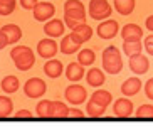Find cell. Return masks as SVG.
I'll return each mask as SVG.
<instances>
[{
  "label": "cell",
  "mask_w": 153,
  "mask_h": 128,
  "mask_svg": "<svg viewBox=\"0 0 153 128\" xmlns=\"http://www.w3.org/2000/svg\"><path fill=\"white\" fill-rule=\"evenodd\" d=\"M140 89H141V81H140L138 78H128L121 84V93H123V96H126V98L138 95Z\"/></svg>",
  "instance_id": "e0dca14e"
},
{
  "label": "cell",
  "mask_w": 153,
  "mask_h": 128,
  "mask_svg": "<svg viewBox=\"0 0 153 128\" xmlns=\"http://www.w3.org/2000/svg\"><path fill=\"white\" fill-rule=\"evenodd\" d=\"M89 101H93L96 105L104 106V108H108V105H111V101H113V95L109 91H106V89H96V91L91 95Z\"/></svg>",
  "instance_id": "44dd1931"
},
{
  "label": "cell",
  "mask_w": 153,
  "mask_h": 128,
  "mask_svg": "<svg viewBox=\"0 0 153 128\" xmlns=\"http://www.w3.org/2000/svg\"><path fill=\"white\" fill-rule=\"evenodd\" d=\"M49 2H51V0H49Z\"/></svg>",
  "instance_id": "f35d334b"
},
{
  "label": "cell",
  "mask_w": 153,
  "mask_h": 128,
  "mask_svg": "<svg viewBox=\"0 0 153 128\" xmlns=\"http://www.w3.org/2000/svg\"><path fill=\"white\" fill-rule=\"evenodd\" d=\"M37 0H20V7L25 10H32L34 7H36Z\"/></svg>",
  "instance_id": "d590c367"
},
{
  "label": "cell",
  "mask_w": 153,
  "mask_h": 128,
  "mask_svg": "<svg viewBox=\"0 0 153 128\" xmlns=\"http://www.w3.org/2000/svg\"><path fill=\"white\" fill-rule=\"evenodd\" d=\"M103 59V71L109 74H120L123 69V59H121V52L120 49H116L114 46H109L103 51L101 54Z\"/></svg>",
  "instance_id": "3957f363"
},
{
  "label": "cell",
  "mask_w": 153,
  "mask_h": 128,
  "mask_svg": "<svg viewBox=\"0 0 153 128\" xmlns=\"http://www.w3.org/2000/svg\"><path fill=\"white\" fill-rule=\"evenodd\" d=\"M0 88L4 89L7 95H12V93L19 91V88H20V83H19V78L14 76V74H9V76H5L0 83Z\"/></svg>",
  "instance_id": "7402d4cb"
},
{
  "label": "cell",
  "mask_w": 153,
  "mask_h": 128,
  "mask_svg": "<svg viewBox=\"0 0 153 128\" xmlns=\"http://www.w3.org/2000/svg\"><path fill=\"white\" fill-rule=\"evenodd\" d=\"M68 118H72V120H84L86 118V113H82L81 110L77 108H69V116Z\"/></svg>",
  "instance_id": "1f68e13d"
},
{
  "label": "cell",
  "mask_w": 153,
  "mask_h": 128,
  "mask_svg": "<svg viewBox=\"0 0 153 128\" xmlns=\"http://www.w3.org/2000/svg\"><path fill=\"white\" fill-rule=\"evenodd\" d=\"M114 10L120 15H130L135 10V0H114Z\"/></svg>",
  "instance_id": "cb8c5ba5"
},
{
  "label": "cell",
  "mask_w": 153,
  "mask_h": 128,
  "mask_svg": "<svg viewBox=\"0 0 153 128\" xmlns=\"http://www.w3.org/2000/svg\"><path fill=\"white\" fill-rule=\"evenodd\" d=\"M0 31L7 36L9 44H17V42L20 41V37H22V29L19 27V25H15V24H7V25H4Z\"/></svg>",
  "instance_id": "ffe728a7"
},
{
  "label": "cell",
  "mask_w": 153,
  "mask_h": 128,
  "mask_svg": "<svg viewBox=\"0 0 153 128\" xmlns=\"http://www.w3.org/2000/svg\"><path fill=\"white\" fill-rule=\"evenodd\" d=\"M143 47L146 49V52H148L150 56H153V34H152V36H148V37H145Z\"/></svg>",
  "instance_id": "836d02e7"
},
{
  "label": "cell",
  "mask_w": 153,
  "mask_h": 128,
  "mask_svg": "<svg viewBox=\"0 0 153 128\" xmlns=\"http://www.w3.org/2000/svg\"><path fill=\"white\" fill-rule=\"evenodd\" d=\"M7 46H9V39H7V36H5L4 32L0 31V51L5 49Z\"/></svg>",
  "instance_id": "8d00e7d4"
},
{
  "label": "cell",
  "mask_w": 153,
  "mask_h": 128,
  "mask_svg": "<svg viewBox=\"0 0 153 128\" xmlns=\"http://www.w3.org/2000/svg\"><path fill=\"white\" fill-rule=\"evenodd\" d=\"M15 118L17 120H32L34 118V115H32L29 110H20V111L15 113Z\"/></svg>",
  "instance_id": "e575fe53"
},
{
  "label": "cell",
  "mask_w": 153,
  "mask_h": 128,
  "mask_svg": "<svg viewBox=\"0 0 153 128\" xmlns=\"http://www.w3.org/2000/svg\"><path fill=\"white\" fill-rule=\"evenodd\" d=\"M36 115L39 118H49L51 116V100H41L36 106Z\"/></svg>",
  "instance_id": "83f0119b"
},
{
  "label": "cell",
  "mask_w": 153,
  "mask_h": 128,
  "mask_svg": "<svg viewBox=\"0 0 153 128\" xmlns=\"http://www.w3.org/2000/svg\"><path fill=\"white\" fill-rule=\"evenodd\" d=\"M120 34L125 42H136L141 41V37H143V31L138 24H126L123 29H120Z\"/></svg>",
  "instance_id": "7c38bea8"
},
{
  "label": "cell",
  "mask_w": 153,
  "mask_h": 128,
  "mask_svg": "<svg viewBox=\"0 0 153 128\" xmlns=\"http://www.w3.org/2000/svg\"><path fill=\"white\" fill-rule=\"evenodd\" d=\"M86 83L93 88H99L104 84V71H101L99 68H91L88 71V74H84Z\"/></svg>",
  "instance_id": "2e32d148"
},
{
  "label": "cell",
  "mask_w": 153,
  "mask_h": 128,
  "mask_svg": "<svg viewBox=\"0 0 153 128\" xmlns=\"http://www.w3.org/2000/svg\"><path fill=\"white\" fill-rule=\"evenodd\" d=\"M145 27L148 29V31H152V32H153V15L146 17V20H145Z\"/></svg>",
  "instance_id": "74e56055"
},
{
  "label": "cell",
  "mask_w": 153,
  "mask_h": 128,
  "mask_svg": "<svg viewBox=\"0 0 153 128\" xmlns=\"http://www.w3.org/2000/svg\"><path fill=\"white\" fill-rule=\"evenodd\" d=\"M45 91H47V84L41 78H30L24 84V95L27 96V98H32V100L42 98L45 95Z\"/></svg>",
  "instance_id": "5b68a950"
},
{
  "label": "cell",
  "mask_w": 153,
  "mask_h": 128,
  "mask_svg": "<svg viewBox=\"0 0 153 128\" xmlns=\"http://www.w3.org/2000/svg\"><path fill=\"white\" fill-rule=\"evenodd\" d=\"M66 78L71 83H79L82 78H84V66H81L79 63H69L68 68H66Z\"/></svg>",
  "instance_id": "9a60e30c"
},
{
  "label": "cell",
  "mask_w": 153,
  "mask_h": 128,
  "mask_svg": "<svg viewBox=\"0 0 153 128\" xmlns=\"http://www.w3.org/2000/svg\"><path fill=\"white\" fill-rule=\"evenodd\" d=\"M10 57H12L15 68H17L19 71H29V69H32L34 64H36L34 51H32L29 46H15V47H12Z\"/></svg>",
  "instance_id": "7a4b0ae2"
},
{
  "label": "cell",
  "mask_w": 153,
  "mask_h": 128,
  "mask_svg": "<svg viewBox=\"0 0 153 128\" xmlns=\"http://www.w3.org/2000/svg\"><path fill=\"white\" fill-rule=\"evenodd\" d=\"M44 32L45 36L52 37V39L61 37L66 32V24L61 19H49L47 22H44Z\"/></svg>",
  "instance_id": "4fadbf2b"
},
{
  "label": "cell",
  "mask_w": 153,
  "mask_h": 128,
  "mask_svg": "<svg viewBox=\"0 0 153 128\" xmlns=\"http://www.w3.org/2000/svg\"><path fill=\"white\" fill-rule=\"evenodd\" d=\"M82 44H79V42H76L74 39L71 37V34H68V36L62 37V41H61V46H59V49H61V52L62 54H74V52H77V51L81 49Z\"/></svg>",
  "instance_id": "d6986e66"
},
{
  "label": "cell",
  "mask_w": 153,
  "mask_h": 128,
  "mask_svg": "<svg viewBox=\"0 0 153 128\" xmlns=\"http://www.w3.org/2000/svg\"><path fill=\"white\" fill-rule=\"evenodd\" d=\"M32 10H34V19H36L37 22H47V20L52 19L56 14V7L52 4H49V0L37 2L36 7Z\"/></svg>",
  "instance_id": "ba28073f"
},
{
  "label": "cell",
  "mask_w": 153,
  "mask_h": 128,
  "mask_svg": "<svg viewBox=\"0 0 153 128\" xmlns=\"http://www.w3.org/2000/svg\"><path fill=\"white\" fill-rule=\"evenodd\" d=\"M64 98L66 101H69L71 105L77 106L84 103L86 98H88V93H86V88L81 86V84H69L66 88V91H64Z\"/></svg>",
  "instance_id": "8992f818"
},
{
  "label": "cell",
  "mask_w": 153,
  "mask_h": 128,
  "mask_svg": "<svg viewBox=\"0 0 153 128\" xmlns=\"http://www.w3.org/2000/svg\"><path fill=\"white\" fill-rule=\"evenodd\" d=\"M141 49H143V44H141V41H136V42H125V41H123V52H125L128 57H130L131 54L141 52Z\"/></svg>",
  "instance_id": "f546056e"
},
{
  "label": "cell",
  "mask_w": 153,
  "mask_h": 128,
  "mask_svg": "<svg viewBox=\"0 0 153 128\" xmlns=\"http://www.w3.org/2000/svg\"><path fill=\"white\" fill-rule=\"evenodd\" d=\"M14 111V103L7 96H0V118H9Z\"/></svg>",
  "instance_id": "484cf974"
},
{
  "label": "cell",
  "mask_w": 153,
  "mask_h": 128,
  "mask_svg": "<svg viewBox=\"0 0 153 128\" xmlns=\"http://www.w3.org/2000/svg\"><path fill=\"white\" fill-rule=\"evenodd\" d=\"M96 32H98V36L101 39L109 41V39H113V37H116L120 34V24L116 20H113V19H104L103 22H99Z\"/></svg>",
  "instance_id": "52a82bcc"
},
{
  "label": "cell",
  "mask_w": 153,
  "mask_h": 128,
  "mask_svg": "<svg viewBox=\"0 0 153 128\" xmlns=\"http://www.w3.org/2000/svg\"><path fill=\"white\" fill-rule=\"evenodd\" d=\"M89 17L94 20H104V19L111 17L113 14V7L108 4V0H91L89 7H88Z\"/></svg>",
  "instance_id": "277c9868"
},
{
  "label": "cell",
  "mask_w": 153,
  "mask_h": 128,
  "mask_svg": "<svg viewBox=\"0 0 153 128\" xmlns=\"http://www.w3.org/2000/svg\"><path fill=\"white\" fill-rule=\"evenodd\" d=\"M71 32H72V34H76V36L79 37V41H81L82 44H84V42H88L91 37H93V29H91L86 22H82V24H79V25H76V27L72 29Z\"/></svg>",
  "instance_id": "603a6c76"
},
{
  "label": "cell",
  "mask_w": 153,
  "mask_h": 128,
  "mask_svg": "<svg viewBox=\"0 0 153 128\" xmlns=\"http://www.w3.org/2000/svg\"><path fill=\"white\" fill-rule=\"evenodd\" d=\"M106 111V108L101 105H96L93 101H88V105H86V115L89 116V118H101Z\"/></svg>",
  "instance_id": "4316f807"
},
{
  "label": "cell",
  "mask_w": 153,
  "mask_h": 128,
  "mask_svg": "<svg viewBox=\"0 0 153 128\" xmlns=\"http://www.w3.org/2000/svg\"><path fill=\"white\" fill-rule=\"evenodd\" d=\"M57 51H59V46L52 37H45V39L39 41V44H37V54L41 56V57H44V59L56 57Z\"/></svg>",
  "instance_id": "9c48e42d"
},
{
  "label": "cell",
  "mask_w": 153,
  "mask_h": 128,
  "mask_svg": "<svg viewBox=\"0 0 153 128\" xmlns=\"http://www.w3.org/2000/svg\"><path fill=\"white\" fill-rule=\"evenodd\" d=\"M69 116V108L62 101H51V116L49 118L64 120Z\"/></svg>",
  "instance_id": "ac0fdd59"
},
{
  "label": "cell",
  "mask_w": 153,
  "mask_h": 128,
  "mask_svg": "<svg viewBox=\"0 0 153 128\" xmlns=\"http://www.w3.org/2000/svg\"><path fill=\"white\" fill-rule=\"evenodd\" d=\"M94 61H96L94 51H91V49H82V51H79V54H77V63L81 64V66L88 68V66H91Z\"/></svg>",
  "instance_id": "d4e9b609"
},
{
  "label": "cell",
  "mask_w": 153,
  "mask_h": 128,
  "mask_svg": "<svg viewBox=\"0 0 153 128\" xmlns=\"http://www.w3.org/2000/svg\"><path fill=\"white\" fill-rule=\"evenodd\" d=\"M145 95L148 100L153 101V78H150L148 81L145 83Z\"/></svg>",
  "instance_id": "d6a6232c"
},
{
  "label": "cell",
  "mask_w": 153,
  "mask_h": 128,
  "mask_svg": "<svg viewBox=\"0 0 153 128\" xmlns=\"http://www.w3.org/2000/svg\"><path fill=\"white\" fill-rule=\"evenodd\" d=\"M135 115H136V118H140V120L153 118V105H141L135 111Z\"/></svg>",
  "instance_id": "4dcf8cb0"
},
{
  "label": "cell",
  "mask_w": 153,
  "mask_h": 128,
  "mask_svg": "<svg viewBox=\"0 0 153 128\" xmlns=\"http://www.w3.org/2000/svg\"><path fill=\"white\" fill-rule=\"evenodd\" d=\"M135 108H133V101L128 100V98H120V100L114 101V105H113V113L114 116L118 118H130L131 115H133Z\"/></svg>",
  "instance_id": "30bf717a"
},
{
  "label": "cell",
  "mask_w": 153,
  "mask_h": 128,
  "mask_svg": "<svg viewBox=\"0 0 153 128\" xmlns=\"http://www.w3.org/2000/svg\"><path fill=\"white\" fill-rule=\"evenodd\" d=\"M64 73V66L62 63L59 59H54V57H51V59H45V64H44V74L47 78H59L61 74Z\"/></svg>",
  "instance_id": "5bb4252c"
},
{
  "label": "cell",
  "mask_w": 153,
  "mask_h": 128,
  "mask_svg": "<svg viewBox=\"0 0 153 128\" xmlns=\"http://www.w3.org/2000/svg\"><path fill=\"white\" fill-rule=\"evenodd\" d=\"M82 22H86L84 4H81L79 0H68L64 4V24L72 31L76 25Z\"/></svg>",
  "instance_id": "6da1fadb"
},
{
  "label": "cell",
  "mask_w": 153,
  "mask_h": 128,
  "mask_svg": "<svg viewBox=\"0 0 153 128\" xmlns=\"http://www.w3.org/2000/svg\"><path fill=\"white\" fill-rule=\"evenodd\" d=\"M15 7H17V0H0V15L7 17V15L14 14Z\"/></svg>",
  "instance_id": "f1b7e54d"
},
{
  "label": "cell",
  "mask_w": 153,
  "mask_h": 128,
  "mask_svg": "<svg viewBox=\"0 0 153 128\" xmlns=\"http://www.w3.org/2000/svg\"><path fill=\"white\" fill-rule=\"evenodd\" d=\"M130 69L135 74H145V73H148V69H150L148 57H145L141 52L131 54L130 56Z\"/></svg>",
  "instance_id": "8fae6325"
}]
</instances>
